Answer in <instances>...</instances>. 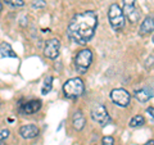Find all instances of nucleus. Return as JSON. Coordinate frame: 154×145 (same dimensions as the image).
I'll return each mask as SVG.
<instances>
[{"label":"nucleus","mask_w":154,"mask_h":145,"mask_svg":"<svg viewBox=\"0 0 154 145\" xmlns=\"http://www.w3.org/2000/svg\"><path fill=\"white\" fill-rule=\"evenodd\" d=\"M98 26V16L94 11L75 14L69 21L67 33L73 42L79 45H86L94 37Z\"/></svg>","instance_id":"1"},{"label":"nucleus","mask_w":154,"mask_h":145,"mask_svg":"<svg viewBox=\"0 0 154 145\" xmlns=\"http://www.w3.org/2000/svg\"><path fill=\"white\" fill-rule=\"evenodd\" d=\"M84 91H85V85L80 77H73V79L67 80L63 85V93L69 99L80 98L84 94Z\"/></svg>","instance_id":"2"},{"label":"nucleus","mask_w":154,"mask_h":145,"mask_svg":"<svg viewBox=\"0 0 154 145\" xmlns=\"http://www.w3.org/2000/svg\"><path fill=\"white\" fill-rule=\"evenodd\" d=\"M108 19L109 23L112 26L113 30L119 31L125 27V23H126V17L123 14L122 8L118 5V4H112L108 9Z\"/></svg>","instance_id":"3"},{"label":"nucleus","mask_w":154,"mask_h":145,"mask_svg":"<svg viewBox=\"0 0 154 145\" xmlns=\"http://www.w3.org/2000/svg\"><path fill=\"white\" fill-rule=\"evenodd\" d=\"M91 62H93V51L90 49L80 50L75 58V67L77 72H80L81 75L86 73L89 67L91 66Z\"/></svg>","instance_id":"4"},{"label":"nucleus","mask_w":154,"mask_h":145,"mask_svg":"<svg viewBox=\"0 0 154 145\" xmlns=\"http://www.w3.org/2000/svg\"><path fill=\"white\" fill-rule=\"evenodd\" d=\"M90 114H91V118H93L94 122L99 123L102 127L107 126V125H109L110 122H112V118H110L107 108L100 103H96L94 107L91 108Z\"/></svg>","instance_id":"5"},{"label":"nucleus","mask_w":154,"mask_h":145,"mask_svg":"<svg viewBox=\"0 0 154 145\" xmlns=\"http://www.w3.org/2000/svg\"><path fill=\"white\" fill-rule=\"evenodd\" d=\"M123 2V14L131 23L139 22L141 17L140 9L136 7V0H122Z\"/></svg>","instance_id":"6"},{"label":"nucleus","mask_w":154,"mask_h":145,"mask_svg":"<svg viewBox=\"0 0 154 145\" xmlns=\"http://www.w3.org/2000/svg\"><path fill=\"white\" fill-rule=\"evenodd\" d=\"M110 99H112V101L116 105L126 108L131 103V94L126 89H122V88L113 89L110 91Z\"/></svg>","instance_id":"7"},{"label":"nucleus","mask_w":154,"mask_h":145,"mask_svg":"<svg viewBox=\"0 0 154 145\" xmlns=\"http://www.w3.org/2000/svg\"><path fill=\"white\" fill-rule=\"evenodd\" d=\"M60 50V41L58 39H50L45 42L44 46V55L49 59H55L59 55Z\"/></svg>","instance_id":"8"},{"label":"nucleus","mask_w":154,"mask_h":145,"mask_svg":"<svg viewBox=\"0 0 154 145\" xmlns=\"http://www.w3.org/2000/svg\"><path fill=\"white\" fill-rule=\"evenodd\" d=\"M41 109V100H31L19 107V112L22 114H35Z\"/></svg>","instance_id":"9"},{"label":"nucleus","mask_w":154,"mask_h":145,"mask_svg":"<svg viewBox=\"0 0 154 145\" xmlns=\"http://www.w3.org/2000/svg\"><path fill=\"white\" fill-rule=\"evenodd\" d=\"M38 132H40L38 131V127L35 126V125H25V126H22L19 128V135L26 140L36 137L38 135Z\"/></svg>","instance_id":"10"},{"label":"nucleus","mask_w":154,"mask_h":145,"mask_svg":"<svg viewBox=\"0 0 154 145\" xmlns=\"http://www.w3.org/2000/svg\"><path fill=\"white\" fill-rule=\"evenodd\" d=\"M134 98L136 99L139 103H146L153 98V91L152 89H148V88H143V89H139L134 93Z\"/></svg>","instance_id":"11"},{"label":"nucleus","mask_w":154,"mask_h":145,"mask_svg":"<svg viewBox=\"0 0 154 145\" xmlns=\"http://www.w3.org/2000/svg\"><path fill=\"white\" fill-rule=\"evenodd\" d=\"M154 31V18L153 17H146L144 21L141 22L140 28H139V33L141 36H145L149 35Z\"/></svg>","instance_id":"12"},{"label":"nucleus","mask_w":154,"mask_h":145,"mask_svg":"<svg viewBox=\"0 0 154 145\" xmlns=\"http://www.w3.org/2000/svg\"><path fill=\"white\" fill-rule=\"evenodd\" d=\"M72 123H73V127L77 131H81L85 127L86 121H85V116L82 114L81 110H76L73 113V116H72Z\"/></svg>","instance_id":"13"},{"label":"nucleus","mask_w":154,"mask_h":145,"mask_svg":"<svg viewBox=\"0 0 154 145\" xmlns=\"http://www.w3.org/2000/svg\"><path fill=\"white\" fill-rule=\"evenodd\" d=\"M0 57L2 58H17V54L12 49L11 44L2 42V44H0Z\"/></svg>","instance_id":"14"},{"label":"nucleus","mask_w":154,"mask_h":145,"mask_svg":"<svg viewBox=\"0 0 154 145\" xmlns=\"http://www.w3.org/2000/svg\"><path fill=\"white\" fill-rule=\"evenodd\" d=\"M144 123H145V118L143 117L141 114H136V116H134V117L130 119V127H141L144 126Z\"/></svg>","instance_id":"15"},{"label":"nucleus","mask_w":154,"mask_h":145,"mask_svg":"<svg viewBox=\"0 0 154 145\" xmlns=\"http://www.w3.org/2000/svg\"><path fill=\"white\" fill-rule=\"evenodd\" d=\"M53 89V77L51 76H48L46 79L44 80V85H42V89H41V94L42 95H46L49 94Z\"/></svg>","instance_id":"16"},{"label":"nucleus","mask_w":154,"mask_h":145,"mask_svg":"<svg viewBox=\"0 0 154 145\" xmlns=\"http://www.w3.org/2000/svg\"><path fill=\"white\" fill-rule=\"evenodd\" d=\"M5 4L11 5L13 8H19V7H23L25 5V0H4Z\"/></svg>","instance_id":"17"},{"label":"nucleus","mask_w":154,"mask_h":145,"mask_svg":"<svg viewBox=\"0 0 154 145\" xmlns=\"http://www.w3.org/2000/svg\"><path fill=\"white\" fill-rule=\"evenodd\" d=\"M31 7L33 9H42V8L46 7V2L45 0H36V2H33L31 4Z\"/></svg>","instance_id":"18"},{"label":"nucleus","mask_w":154,"mask_h":145,"mask_svg":"<svg viewBox=\"0 0 154 145\" xmlns=\"http://www.w3.org/2000/svg\"><path fill=\"white\" fill-rule=\"evenodd\" d=\"M102 145H114L113 136H104L102 140Z\"/></svg>","instance_id":"19"},{"label":"nucleus","mask_w":154,"mask_h":145,"mask_svg":"<svg viewBox=\"0 0 154 145\" xmlns=\"http://www.w3.org/2000/svg\"><path fill=\"white\" fill-rule=\"evenodd\" d=\"M9 134H11V131H9L8 128L2 130V131H0V143L4 141L5 139H8V137H9Z\"/></svg>","instance_id":"20"},{"label":"nucleus","mask_w":154,"mask_h":145,"mask_svg":"<svg viewBox=\"0 0 154 145\" xmlns=\"http://www.w3.org/2000/svg\"><path fill=\"white\" fill-rule=\"evenodd\" d=\"M146 112L149 113V114H150L152 116V117L154 118V107H149L148 109H146Z\"/></svg>","instance_id":"21"},{"label":"nucleus","mask_w":154,"mask_h":145,"mask_svg":"<svg viewBox=\"0 0 154 145\" xmlns=\"http://www.w3.org/2000/svg\"><path fill=\"white\" fill-rule=\"evenodd\" d=\"M144 145H154V140H149V141H146Z\"/></svg>","instance_id":"22"},{"label":"nucleus","mask_w":154,"mask_h":145,"mask_svg":"<svg viewBox=\"0 0 154 145\" xmlns=\"http://www.w3.org/2000/svg\"><path fill=\"white\" fill-rule=\"evenodd\" d=\"M2 11H3V3L0 2V12H2Z\"/></svg>","instance_id":"23"},{"label":"nucleus","mask_w":154,"mask_h":145,"mask_svg":"<svg viewBox=\"0 0 154 145\" xmlns=\"http://www.w3.org/2000/svg\"><path fill=\"white\" fill-rule=\"evenodd\" d=\"M152 40H153V44H154V35H153V39H152Z\"/></svg>","instance_id":"24"},{"label":"nucleus","mask_w":154,"mask_h":145,"mask_svg":"<svg viewBox=\"0 0 154 145\" xmlns=\"http://www.w3.org/2000/svg\"><path fill=\"white\" fill-rule=\"evenodd\" d=\"M0 104H2V101H0Z\"/></svg>","instance_id":"25"}]
</instances>
